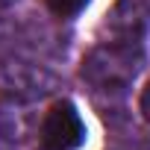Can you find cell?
<instances>
[{
	"instance_id": "cell-1",
	"label": "cell",
	"mask_w": 150,
	"mask_h": 150,
	"mask_svg": "<svg viewBox=\"0 0 150 150\" xmlns=\"http://www.w3.org/2000/svg\"><path fill=\"white\" fill-rule=\"evenodd\" d=\"M138 62L141 59L132 56V47H121V44L100 47L86 59L83 77L97 88H121L138 74Z\"/></svg>"
},
{
	"instance_id": "cell-2",
	"label": "cell",
	"mask_w": 150,
	"mask_h": 150,
	"mask_svg": "<svg viewBox=\"0 0 150 150\" xmlns=\"http://www.w3.org/2000/svg\"><path fill=\"white\" fill-rule=\"evenodd\" d=\"M86 141V124L71 100H59L41 121V144L47 150H74Z\"/></svg>"
},
{
	"instance_id": "cell-3",
	"label": "cell",
	"mask_w": 150,
	"mask_h": 150,
	"mask_svg": "<svg viewBox=\"0 0 150 150\" xmlns=\"http://www.w3.org/2000/svg\"><path fill=\"white\" fill-rule=\"evenodd\" d=\"M47 3V9L53 12V15H59V18H74V15H80L91 0H44Z\"/></svg>"
},
{
	"instance_id": "cell-4",
	"label": "cell",
	"mask_w": 150,
	"mask_h": 150,
	"mask_svg": "<svg viewBox=\"0 0 150 150\" xmlns=\"http://www.w3.org/2000/svg\"><path fill=\"white\" fill-rule=\"evenodd\" d=\"M138 109H141L144 121H150V83H147V86H144V91H141V100H138Z\"/></svg>"
},
{
	"instance_id": "cell-5",
	"label": "cell",
	"mask_w": 150,
	"mask_h": 150,
	"mask_svg": "<svg viewBox=\"0 0 150 150\" xmlns=\"http://www.w3.org/2000/svg\"><path fill=\"white\" fill-rule=\"evenodd\" d=\"M6 3H9V0H0V6H6Z\"/></svg>"
}]
</instances>
